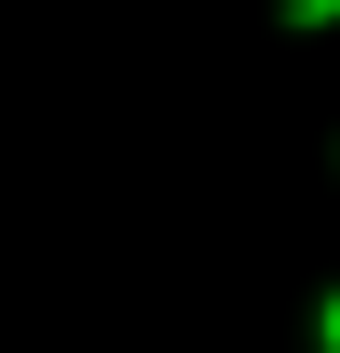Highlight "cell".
I'll use <instances>...</instances> for the list:
<instances>
[{
    "label": "cell",
    "instance_id": "1",
    "mask_svg": "<svg viewBox=\"0 0 340 353\" xmlns=\"http://www.w3.org/2000/svg\"><path fill=\"white\" fill-rule=\"evenodd\" d=\"M340 26V0H275V39H328Z\"/></svg>",
    "mask_w": 340,
    "mask_h": 353
},
{
    "label": "cell",
    "instance_id": "2",
    "mask_svg": "<svg viewBox=\"0 0 340 353\" xmlns=\"http://www.w3.org/2000/svg\"><path fill=\"white\" fill-rule=\"evenodd\" d=\"M314 353H340V288H314Z\"/></svg>",
    "mask_w": 340,
    "mask_h": 353
}]
</instances>
